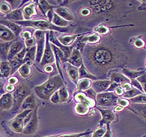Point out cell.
<instances>
[{
	"instance_id": "cell-1",
	"label": "cell",
	"mask_w": 146,
	"mask_h": 137,
	"mask_svg": "<svg viewBox=\"0 0 146 137\" xmlns=\"http://www.w3.org/2000/svg\"><path fill=\"white\" fill-rule=\"evenodd\" d=\"M82 56L85 66L94 76L103 75L111 69L123 66L127 61L125 52L111 37L96 44H86Z\"/></svg>"
},
{
	"instance_id": "cell-2",
	"label": "cell",
	"mask_w": 146,
	"mask_h": 137,
	"mask_svg": "<svg viewBox=\"0 0 146 137\" xmlns=\"http://www.w3.org/2000/svg\"><path fill=\"white\" fill-rule=\"evenodd\" d=\"M84 5L88 7L91 10V16L86 19L87 21L92 20L95 18H103L109 20L110 19L116 18L122 14L123 10L127 8L123 7L124 1H110V0H98V1H86Z\"/></svg>"
},
{
	"instance_id": "cell-3",
	"label": "cell",
	"mask_w": 146,
	"mask_h": 137,
	"mask_svg": "<svg viewBox=\"0 0 146 137\" xmlns=\"http://www.w3.org/2000/svg\"><path fill=\"white\" fill-rule=\"evenodd\" d=\"M64 85V83L60 75L52 77L40 86L34 88L35 92L39 98L44 100H50L51 96L55 91Z\"/></svg>"
},
{
	"instance_id": "cell-4",
	"label": "cell",
	"mask_w": 146,
	"mask_h": 137,
	"mask_svg": "<svg viewBox=\"0 0 146 137\" xmlns=\"http://www.w3.org/2000/svg\"><path fill=\"white\" fill-rule=\"evenodd\" d=\"M16 24H19L20 25L25 26H31L37 29L38 30L44 31L46 30H56L62 32H67L69 29L67 28H62L53 25L50 21H47L43 20H33V21H14Z\"/></svg>"
},
{
	"instance_id": "cell-5",
	"label": "cell",
	"mask_w": 146,
	"mask_h": 137,
	"mask_svg": "<svg viewBox=\"0 0 146 137\" xmlns=\"http://www.w3.org/2000/svg\"><path fill=\"white\" fill-rule=\"evenodd\" d=\"M31 93V88L27 84L21 83L17 86L13 95L14 105L12 110H13V113H16L19 109V108H21L23 102L30 95Z\"/></svg>"
},
{
	"instance_id": "cell-6",
	"label": "cell",
	"mask_w": 146,
	"mask_h": 137,
	"mask_svg": "<svg viewBox=\"0 0 146 137\" xmlns=\"http://www.w3.org/2000/svg\"><path fill=\"white\" fill-rule=\"evenodd\" d=\"M45 35L46 32L44 31L36 30L34 33V37L36 39V47H37V51H36V62L37 63H40L42 59L43 53H44L45 44Z\"/></svg>"
},
{
	"instance_id": "cell-7",
	"label": "cell",
	"mask_w": 146,
	"mask_h": 137,
	"mask_svg": "<svg viewBox=\"0 0 146 137\" xmlns=\"http://www.w3.org/2000/svg\"><path fill=\"white\" fill-rule=\"evenodd\" d=\"M46 42H45V48L43 53L42 59L40 63L41 67H45V66L48 65L54 62V55L51 44L49 41V31L46 32Z\"/></svg>"
},
{
	"instance_id": "cell-8",
	"label": "cell",
	"mask_w": 146,
	"mask_h": 137,
	"mask_svg": "<svg viewBox=\"0 0 146 137\" xmlns=\"http://www.w3.org/2000/svg\"><path fill=\"white\" fill-rule=\"evenodd\" d=\"M33 110H25L19 113L10 122L9 126L12 130L18 133H22L24 129V120L25 118Z\"/></svg>"
},
{
	"instance_id": "cell-9",
	"label": "cell",
	"mask_w": 146,
	"mask_h": 137,
	"mask_svg": "<svg viewBox=\"0 0 146 137\" xmlns=\"http://www.w3.org/2000/svg\"><path fill=\"white\" fill-rule=\"evenodd\" d=\"M96 102L98 106H111L118 100V96L112 92L100 93L97 94Z\"/></svg>"
},
{
	"instance_id": "cell-10",
	"label": "cell",
	"mask_w": 146,
	"mask_h": 137,
	"mask_svg": "<svg viewBox=\"0 0 146 137\" xmlns=\"http://www.w3.org/2000/svg\"><path fill=\"white\" fill-rule=\"evenodd\" d=\"M38 127V117L37 115V110L34 111L33 115L30 121H29L27 124L24 126V129L22 133L24 134H31L35 133L37 130Z\"/></svg>"
},
{
	"instance_id": "cell-11",
	"label": "cell",
	"mask_w": 146,
	"mask_h": 137,
	"mask_svg": "<svg viewBox=\"0 0 146 137\" xmlns=\"http://www.w3.org/2000/svg\"><path fill=\"white\" fill-rule=\"evenodd\" d=\"M68 62L73 66L80 67L83 64V58L81 55V52L76 49H72V54Z\"/></svg>"
},
{
	"instance_id": "cell-12",
	"label": "cell",
	"mask_w": 146,
	"mask_h": 137,
	"mask_svg": "<svg viewBox=\"0 0 146 137\" xmlns=\"http://www.w3.org/2000/svg\"><path fill=\"white\" fill-rule=\"evenodd\" d=\"M24 48L25 47H24L23 43L20 41L13 43V44L11 47V49H10L7 60H9V61H10L14 59L16 55H18Z\"/></svg>"
},
{
	"instance_id": "cell-13",
	"label": "cell",
	"mask_w": 146,
	"mask_h": 137,
	"mask_svg": "<svg viewBox=\"0 0 146 137\" xmlns=\"http://www.w3.org/2000/svg\"><path fill=\"white\" fill-rule=\"evenodd\" d=\"M14 105L13 95L10 93H5L1 97V111L9 110L13 108Z\"/></svg>"
},
{
	"instance_id": "cell-14",
	"label": "cell",
	"mask_w": 146,
	"mask_h": 137,
	"mask_svg": "<svg viewBox=\"0 0 146 137\" xmlns=\"http://www.w3.org/2000/svg\"><path fill=\"white\" fill-rule=\"evenodd\" d=\"M54 11L61 18H62L67 21H71L74 20V15L71 12V11L67 8H65V7H56L55 9H54Z\"/></svg>"
},
{
	"instance_id": "cell-15",
	"label": "cell",
	"mask_w": 146,
	"mask_h": 137,
	"mask_svg": "<svg viewBox=\"0 0 146 137\" xmlns=\"http://www.w3.org/2000/svg\"><path fill=\"white\" fill-rule=\"evenodd\" d=\"M100 112L101 113L102 119L100 122V125L103 126L104 124H109L113 122L115 119V115L109 109H98Z\"/></svg>"
},
{
	"instance_id": "cell-16",
	"label": "cell",
	"mask_w": 146,
	"mask_h": 137,
	"mask_svg": "<svg viewBox=\"0 0 146 137\" xmlns=\"http://www.w3.org/2000/svg\"><path fill=\"white\" fill-rule=\"evenodd\" d=\"M112 82L111 81H96L92 84V88L96 93H100L102 91L108 90Z\"/></svg>"
},
{
	"instance_id": "cell-17",
	"label": "cell",
	"mask_w": 146,
	"mask_h": 137,
	"mask_svg": "<svg viewBox=\"0 0 146 137\" xmlns=\"http://www.w3.org/2000/svg\"><path fill=\"white\" fill-rule=\"evenodd\" d=\"M0 28H1V39L2 41L11 42V41L16 39V35L5 26L1 25Z\"/></svg>"
},
{
	"instance_id": "cell-18",
	"label": "cell",
	"mask_w": 146,
	"mask_h": 137,
	"mask_svg": "<svg viewBox=\"0 0 146 137\" xmlns=\"http://www.w3.org/2000/svg\"><path fill=\"white\" fill-rule=\"evenodd\" d=\"M36 106V102L35 96L33 94L29 95L27 97L25 100L23 102L21 106V109L22 111H25V110L31 109L33 110L35 109Z\"/></svg>"
},
{
	"instance_id": "cell-19",
	"label": "cell",
	"mask_w": 146,
	"mask_h": 137,
	"mask_svg": "<svg viewBox=\"0 0 146 137\" xmlns=\"http://www.w3.org/2000/svg\"><path fill=\"white\" fill-rule=\"evenodd\" d=\"M75 100L80 103L87 105L88 107H92L95 105L94 99L88 97L84 93H78L75 95Z\"/></svg>"
},
{
	"instance_id": "cell-20",
	"label": "cell",
	"mask_w": 146,
	"mask_h": 137,
	"mask_svg": "<svg viewBox=\"0 0 146 137\" xmlns=\"http://www.w3.org/2000/svg\"><path fill=\"white\" fill-rule=\"evenodd\" d=\"M1 25L5 26L9 29L11 30L16 35V36H18L20 34L21 30H22V28L20 27L18 25H17L16 23L13 22V21L1 20Z\"/></svg>"
},
{
	"instance_id": "cell-21",
	"label": "cell",
	"mask_w": 146,
	"mask_h": 137,
	"mask_svg": "<svg viewBox=\"0 0 146 137\" xmlns=\"http://www.w3.org/2000/svg\"><path fill=\"white\" fill-rule=\"evenodd\" d=\"M129 109L135 112L140 117L144 119L146 121V104H131Z\"/></svg>"
},
{
	"instance_id": "cell-22",
	"label": "cell",
	"mask_w": 146,
	"mask_h": 137,
	"mask_svg": "<svg viewBox=\"0 0 146 137\" xmlns=\"http://www.w3.org/2000/svg\"><path fill=\"white\" fill-rule=\"evenodd\" d=\"M23 14L24 19L27 20V21H29L33 16L36 15L37 14V12H36L35 3H31L24 7L23 9Z\"/></svg>"
},
{
	"instance_id": "cell-23",
	"label": "cell",
	"mask_w": 146,
	"mask_h": 137,
	"mask_svg": "<svg viewBox=\"0 0 146 137\" xmlns=\"http://www.w3.org/2000/svg\"><path fill=\"white\" fill-rule=\"evenodd\" d=\"M78 73H79V79H91V80H96L97 79L96 76L90 73L88 71V69L86 68V67L84 66V64H82V66L80 67L78 69Z\"/></svg>"
},
{
	"instance_id": "cell-24",
	"label": "cell",
	"mask_w": 146,
	"mask_h": 137,
	"mask_svg": "<svg viewBox=\"0 0 146 137\" xmlns=\"http://www.w3.org/2000/svg\"><path fill=\"white\" fill-rule=\"evenodd\" d=\"M67 73L71 80L74 83L77 84L79 81V73L78 69L76 67L73 66L71 64H68L67 66Z\"/></svg>"
},
{
	"instance_id": "cell-25",
	"label": "cell",
	"mask_w": 146,
	"mask_h": 137,
	"mask_svg": "<svg viewBox=\"0 0 146 137\" xmlns=\"http://www.w3.org/2000/svg\"><path fill=\"white\" fill-rule=\"evenodd\" d=\"M13 44V42L12 41L7 43L1 42V59L2 61H5V60H7L10 49Z\"/></svg>"
},
{
	"instance_id": "cell-26",
	"label": "cell",
	"mask_w": 146,
	"mask_h": 137,
	"mask_svg": "<svg viewBox=\"0 0 146 137\" xmlns=\"http://www.w3.org/2000/svg\"><path fill=\"white\" fill-rule=\"evenodd\" d=\"M7 18L10 20L14 21H21L24 19L23 10L21 9H17L12 12L7 14Z\"/></svg>"
},
{
	"instance_id": "cell-27",
	"label": "cell",
	"mask_w": 146,
	"mask_h": 137,
	"mask_svg": "<svg viewBox=\"0 0 146 137\" xmlns=\"http://www.w3.org/2000/svg\"><path fill=\"white\" fill-rule=\"evenodd\" d=\"M77 37V35H64L61 36L58 39L61 44L65 47H68L69 45H71L75 39H76Z\"/></svg>"
},
{
	"instance_id": "cell-28",
	"label": "cell",
	"mask_w": 146,
	"mask_h": 137,
	"mask_svg": "<svg viewBox=\"0 0 146 137\" xmlns=\"http://www.w3.org/2000/svg\"><path fill=\"white\" fill-rule=\"evenodd\" d=\"M110 79L112 83H116L118 84H123L125 83H129V79L119 73H113L111 75Z\"/></svg>"
},
{
	"instance_id": "cell-29",
	"label": "cell",
	"mask_w": 146,
	"mask_h": 137,
	"mask_svg": "<svg viewBox=\"0 0 146 137\" xmlns=\"http://www.w3.org/2000/svg\"><path fill=\"white\" fill-rule=\"evenodd\" d=\"M11 66L9 61L1 62V77L3 78L7 77L11 75Z\"/></svg>"
},
{
	"instance_id": "cell-30",
	"label": "cell",
	"mask_w": 146,
	"mask_h": 137,
	"mask_svg": "<svg viewBox=\"0 0 146 137\" xmlns=\"http://www.w3.org/2000/svg\"><path fill=\"white\" fill-rule=\"evenodd\" d=\"M101 40V37L97 33H92V34L85 36L83 37V41L86 44L94 45L98 43Z\"/></svg>"
},
{
	"instance_id": "cell-31",
	"label": "cell",
	"mask_w": 146,
	"mask_h": 137,
	"mask_svg": "<svg viewBox=\"0 0 146 137\" xmlns=\"http://www.w3.org/2000/svg\"><path fill=\"white\" fill-rule=\"evenodd\" d=\"M36 51H37V47L36 45L33 46V47H31L29 50H27V53L25 55V58H24V61L25 63L29 61H33L34 60L36 59Z\"/></svg>"
},
{
	"instance_id": "cell-32",
	"label": "cell",
	"mask_w": 146,
	"mask_h": 137,
	"mask_svg": "<svg viewBox=\"0 0 146 137\" xmlns=\"http://www.w3.org/2000/svg\"><path fill=\"white\" fill-rule=\"evenodd\" d=\"M52 23L53 25H54L57 26L62 28H65V26H67L69 24V21L65 20L64 19L61 18L60 16L58 15L57 14L54 12L53 14V18L52 20Z\"/></svg>"
},
{
	"instance_id": "cell-33",
	"label": "cell",
	"mask_w": 146,
	"mask_h": 137,
	"mask_svg": "<svg viewBox=\"0 0 146 137\" xmlns=\"http://www.w3.org/2000/svg\"><path fill=\"white\" fill-rule=\"evenodd\" d=\"M122 73L125 75V77H127L128 79H134L139 77L140 76L143 75V74L145 73V71H133V70H130V69H129L123 68L122 69Z\"/></svg>"
},
{
	"instance_id": "cell-34",
	"label": "cell",
	"mask_w": 146,
	"mask_h": 137,
	"mask_svg": "<svg viewBox=\"0 0 146 137\" xmlns=\"http://www.w3.org/2000/svg\"><path fill=\"white\" fill-rule=\"evenodd\" d=\"M89 107L87 105L82 104V103H78L76 104L74 108V110L76 113L79 115H85L88 113L89 111Z\"/></svg>"
},
{
	"instance_id": "cell-35",
	"label": "cell",
	"mask_w": 146,
	"mask_h": 137,
	"mask_svg": "<svg viewBox=\"0 0 146 137\" xmlns=\"http://www.w3.org/2000/svg\"><path fill=\"white\" fill-rule=\"evenodd\" d=\"M10 64H11V75L15 72L17 69H19V68L23 65V64H25V61H24V59H21V60H19V59H13L11 60V61H9Z\"/></svg>"
},
{
	"instance_id": "cell-36",
	"label": "cell",
	"mask_w": 146,
	"mask_h": 137,
	"mask_svg": "<svg viewBox=\"0 0 146 137\" xmlns=\"http://www.w3.org/2000/svg\"><path fill=\"white\" fill-rule=\"evenodd\" d=\"M91 85V82L90 79H81L78 83V90H87L89 89L90 86Z\"/></svg>"
},
{
	"instance_id": "cell-37",
	"label": "cell",
	"mask_w": 146,
	"mask_h": 137,
	"mask_svg": "<svg viewBox=\"0 0 146 137\" xmlns=\"http://www.w3.org/2000/svg\"><path fill=\"white\" fill-rule=\"evenodd\" d=\"M18 71L20 73V75L23 77V78H27L28 77L30 76L31 73V67L27 64H24L19 68Z\"/></svg>"
},
{
	"instance_id": "cell-38",
	"label": "cell",
	"mask_w": 146,
	"mask_h": 137,
	"mask_svg": "<svg viewBox=\"0 0 146 137\" xmlns=\"http://www.w3.org/2000/svg\"><path fill=\"white\" fill-rule=\"evenodd\" d=\"M142 94V91L137 88H132L130 90L126 91L123 95L124 98H134L138 95Z\"/></svg>"
},
{
	"instance_id": "cell-39",
	"label": "cell",
	"mask_w": 146,
	"mask_h": 137,
	"mask_svg": "<svg viewBox=\"0 0 146 137\" xmlns=\"http://www.w3.org/2000/svg\"><path fill=\"white\" fill-rule=\"evenodd\" d=\"M39 3H40V8L41 9V10H43V12L44 13L45 15H47V14L49 12L50 10H52L54 8H56V7H54L50 5L49 3H48V2L47 1H39Z\"/></svg>"
},
{
	"instance_id": "cell-40",
	"label": "cell",
	"mask_w": 146,
	"mask_h": 137,
	"mask_svg": "<svg viewBox=\"0 0 146 137\" xmlns=\"http://www.w3.org/2000/svg\"><path fill=\"white\" fill-rule=\"evenodd\" d=\"M58 91H59V95L60 97V102H65L69 99V91H68L66 88H65L64 86H62V87L58 90Z\"/></svg>"
},
{
	"instance_id": "cell-41",
	"label": "cell",
	"mask_w": 146,
	"mask_h": 137,
	"mask_svg": "<svg viewBox=\"0 0 146 137\" xmlns=\"http://www.w3.org/2000/svg\"><path fill=\"white\" fill-rule=\"evenodd\" d=\"M131 101L137 104H146V95L141 94L131 98Z\"/></svg>"
},
{
	"instance_id": "cell-42",
	"label": "cell",
	"mask_w": 146,
	"mask_h": 137,
	"mask_svg": "<svg viewBox=\"0 0 146 137\" xmlns=\"http://www.w3.org/2000/svg\"><path fill=\"white\" fill-rule=\"evenodd\" d=\"M106 131L107 130L105 127H100L94 132L92 137H103L106 133Z\"/></svg>"
},
{
	"instance_id": "cell-43",
	"label": "cell",
	"mask_w": 146,
	"mask_h": 137,
	"mask_svg": "<svg viewBox=\"0 0 146 137\" xmlns=\"http://www.w3.org/2000/svg\"><path fill=\"white\" fill-rule=\"evenodd\" d=\"M94 31H96L100 34H107V33H109V30L107 26L102 25L97 26L96 28H94Z\"/></svg>"
},
{
	"instance_id": "cell-44",
	"label": "cell",
	"mask_w": 146,
	"mask_h": 137,
	"mask_svg": "<svg viewBox=\"0 0 146 137\" xmlns=\"http://www.w3.org/2000/svg\"><path fill=\"white\" fill-rule=\"evenodd\" d=\"M0 9H1V11L4 14L11 13V7L6 2H3V3H1Z\"/></svg>"
},
{
	"instance_id": "cell-45",
	"label": "cell",
	"mask_w": 146,
	"mask_h": 137,
	"mask_svg": "<svg viewBox=\"0 0 146 137\" xmlns=\"http://www.w3.org/2000/svg\"><path fill=\"white\" fill-rule=\"evenodd\" d=\"M137 81L139 82L142 85L143 91L146 93V74H143V75L140 76L139 77L137 78Z\"/></svg>"
},
{
	"instance_id": "cell-46",
	"label": "cell",
	"mask_w": 146,
	"mask_h": 137,
	"mask_svg": "<svg viewBox=\"0 0 146 137\" xmlns=\"http://www.w3.org/2000/svg\"><path fill=\"white\" fill-rule=\"evenodd\" d=\"M50 100L52 103H54V104H56V103L60 102V97L59 95V91H58V90L55 91V92L53 93L52 95L51 96V97L50 98Z\"/></svg>"
},
{
	"instance_id": "cell-47",
	"label": "cell",
	"mask_w": 146,
	"mask_h": 137,
	"mask_svg": "<svg viewBox=\"0 0 146 137\" xmlns=\"http://www.w3.org/2000/svg\"><path fill=\"white\" fill-rule=\"evenodd\" d=\"M85 92H86L87 96H88V97L92 98V99H95L96 98V92L92 88L88 89L85 91Z\"/></svg>"
},
{
	"instance_id": "cell-48",
	"label": "cell",
	"mask_w": 146,
	"mask_h": 137,
	"mask_svg": "<svg viewBox=\"0 0 146 137\" xmlns=\"http://www.w3.org/2000/svg\"><path fill=\"white\" fill-rule=\"evenodd\" d=\"M118 104L120 106H121L122 108H125V107H127L129 106L130 102L128 100L125 99V98H121V99H118L117 101Z\"/></svg>"
},
{
	"instance_id": "cell-49",
	"label": "cell",
	"mask_w": 146,
	"mask_h": 137,
	"mask_svg": "<svg viewBox=\"0 0 146 137\" xmlns=\"http://www.w3.org/2000/svg\"><path fill=\"white\" fill-rule=\"evenodd\" d=\"M26 53H27V50L25 48H24V49L21 50V51L19 52L18 55H16L15 57L14 58V59H19V60L24 59V58H25V57Z\"/></svg>"
},
{
	"instance_id": "cell-50",
	"label": "cell",
	"mask_w": 146,
	"mask_h": 137,
	"mask_svg": "<svg viewBox=\"0 0 146 137\" xmlns=\"http://www.w3.org/2000/svg\"><path fill=\"white\" fill-rule=\"evenodd\" d=\"M21 38L25 41L31 39V38L33 37L32 33L29 32V31H24L23 32L21 33Z\"/></svg>"
},
{
	"instance_id": "cell-51",
	"label": "cell",
	"mask_w": 146,
	"mask_h": 137,
	"mask_svg": "<svg viewBox=\"0 0 146 137\" xmlns=\"http://www.w3.org/2000/svg\"><path fill=\"white\" fill-rule=\"evenodd\" d=\"M131 83H132L133 86H135V88H137V89H138V90H139L140 91L143 92V90L142 86V85H141V84L137 80H135V79H133V80L131 81Z\"/></svg>"
},
{
	"instance_id": "cell-52",
	"label": "cell",
	"mask_w": 146,
	"mask_h": 137,
	"mask_svg": "<svg viewBox=\"0 0 146 137\" xmlns=\"http://www.w3.org/2000/svg\"><path fill=\"white\" fill-rule=\"evenodd\" d=\"M134 45L138 49H140V48H142L143 46L145 45V42L143 41L142 39H137L135 41V43H134Z\"/></svg>"
},
{
	"instance_id": "cell-53",
	"label": "cell",
	"mask_w": 146,
	"mask_h": 137,
	"mask_svg": "<svg viewBox=\"0 0 146 137\" xmlns=\"http://www.w3.org/2000/svg\"><path fill=\"white\" fill-rule=\"evenodd\" d=\"M35 40L36 39H35V37H32V38H31V39H29L25 40V44L27 46V47L29 48V47H32V46L35 45Z\"/></svg>"
},
{
	"instance_id": "cell-54",
	"label": "cell",
	"mask_w": 146,
	"mask_h": 137,
	"mask_svg": "<svg viewBox=\"0 0 146 137\" xmlns=\"http://www.w3.org/2000/svg\"><path fill=\"white\" fill-rule=\"evenodd\" d=\"M118 86H120V84L116 83H112L111 84L110 86H109V88L107 90V91H113L116 90V89L117 88Z\"/></svg>"
},
{
	"instance_id": "cell-55",
	"label": "cell",
	"mask_w": 146,
	"mask_h": 137,
	"mask_svg": "<svg viewBox=\"0 0 146 137\" xmlns=\"http://www.w3.org/2000/svg\"><path fill=\"white\" fill-rule=\"evenodd\" d=\"M18 83V79L15 77H12L9 79V83L11 85H15Z\"/></svg>"
},
{
	"instance_id": "cell-56",
	"label": "cell",
	"mask_w": 146,
	"mask_h": 137,
	"mask_svg": "<svg viewBox=\"0 0 146 137\" xmlns=\"http://www.w3.org/2000/svg\"><path fill=\"white\" fill-rule=\"evenodd\" d=\"M115 91H116V94L118 96L123 95L124 94V90L121 86H118V87L116 89Z\"/></svg>"
},
{
	"instance_id": "cell-57",
	"label": "cell",
	"mask_w": 146,
	"mask_h": 137,
	"mask_svg": "<svg viewBox=\"0 0 146 137\" xmlns=\"http://www.w3.org/2000/svg\"><path fill=\"white\" fill-rule=\"evenodd\" d=\"M121 87H122L123 90L128 91V90H130L131 89H132V85H131L129 83H125L123 84L122 86H121Z\"/></svg>"
},
{
	"instance_id": "cell-58",
	"label": "cell",
	"mask_w": 146,
	"mask_h": 137,
	"mask_svg": "<svg viewBox=\"0 0 146 137\" xmlns=\"http://www.w3.org/2000/svg\"><path fill=\"white\" fill-rule=\"evenodd\" d=\"M53 70H54V68L50 64H48V65H47L44 67V71L47 72V73H51V72L53 71Z\"/></svg>"
},
{
	"instance_id": "cell-59",
	"label": "cell",
	"mask_w": 146,
	"mask_h": 137,
	"mask_svg": "<svg viewBox=\"0 0 146 137\" xmlns=\"http://www.w3.org/2000/svg\"><path fill=\"white\" fill-rule=\"evenodd\" d=\"M103 137H112V133L110 128H109V124L107 125V131Z\"/></svg>"
},
{
	"instance_id": "cell-60",
	"label": "cell",
	"mask_w": 146,
	"mask_h": 137,
	"mask_svg": "<svg viewBox=\"0 0 146 137\" xmlns=\"http://www.w3.org/2000/svg\"><path fill=\"white\" fill-rule=\"evenodd\" d=\"M6 90H7V91H9V92H12V91H15L16 88H15V87H14V86L9 85H8V86H7Z\"/></svg>"
},
{
	"instance_id": "cell-61",
	"label": "cell",
	"mask_w": 146,
	"mask_h": 137,
	"mask_svg": "<svg viewBox=\"0 0 146 137\" xmlns=\"http://www.w3.org/2000/svg\"><path fill=\"white\" fill-rule=\"evenodd\" d=\"M123 109V108H122L121 106H116L115 108H114V111H121Z\"/></svg>"
},
{
	"instance_id": "cell-62",
	"label": "cell",
	"mask_w": 146,
	"mask_h": 137,
	"mask_svg": "<svg viewBox=\"0 0 146 137\" xmlns=\"http://www.w3.org/2000/svg\"><path fill=\"white\" fill-rule=\"evenodd\" d=\"M54 137H62V136H54Z\"/></svg>"
},
{
	"instance_id": "cell-63",
	"label": "cell",
	"mask_w": 146,
	"mask_h": 137,
	"mask_svg": "<svg viewBox=\"0 0 146 137\" xmlns=\"http://www.w3.org/2000/svg\"><path fill=\"white\" fill-rule=\"evenodd\" d=\"M50 137H52V136H50Z\"/></svg>"
}]
</instances>
